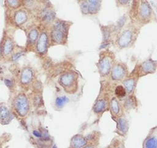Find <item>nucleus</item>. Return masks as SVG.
Returning a JSON list of instances; mask_svg holds the SVG:
<instances>
[{
	"label": "nucleus",
	"mask_w": 157,
	"mask_h": 148,
	"mask_svg": "<svg viewBox=\"0 0 157 148\" xmlns=\"http://www.w3.org/2000/svg\"><path fill=\"white\" fill-rule=\"evenodd\" d=\"M14 106L19 115L25 116L29 110V104L26 97L23 94L18 95L15 100Z\"/></svg>",
	"instance_id": "f257e3e1"
},
{
	"label": "nucleus",
	"mask_w": 157,
	"mask_h": 148,
	"mask_svg": "<svg viewBox=\"0 0 157 148\" xmlns=\"http://www.w3.org/2000/svg\"><path fill=\"white\" fill-rule=\"evenodd\" d=\"M67 26L64 21H58L55 26L52 32V38L56 43H60L63 41L64 34L66 33Z\"/></svg>",
	"instance_id": "f03ea898"
},
{
	"label": "nucleus",
	"mask_w": 157,
	"mask_h": 148,
	"mask_svg": "<svg viewBox=\"0 0 157 148\" xmlns=\"http://www.w3.org/2000/svg\"><path fill=\"white\" fill-rule=\"evenodd\" d=\"M115 122L117 123L115 132L122 137L126 136L129 128V124L126 119L122 116L118 117L115 119Z\"/></svg>",
	"instance_id": "7ed1b4c3"
},
{
	"label": "nucleus",
	"mask_w": 157,
	"mask_h": 148,
	"mask_svg": "<svg viewBox=\"0 0 157 148\" xmlns=\"http://www.w3.org/2000/svg\"><path fill=\"white\" fill-rule=\"evenodd\" d=\"M87 144L88 141L86 136L77 134L71 138L69 148H83Z\"/></svg>",
	"instance_id": "20e7f679"
},
{
	"label": "nucleus",
	"mask_w": 157,
	"mask_h": 148,
	"mask_svg": "<svg viewBox=\"0 0 157 148\" xmlns=\"http://www.w3.org/2000/svg\"><path fill=\"white\" fill-rule=\"evenodd\" d=\"M143 148H157V131L150 133L143 142Z\"/></svg>",
	"instance_id": "39448f33"
},
{
	"label": "nucleus",
	"mask_w": 157,
	"mask_h": 148,
	"mask_svg": "<svg viewBox=\"0 0 157 148\" xmlns=\"http://www.w3.org/2000/svg\"><path fill=\"white\" fill-rule=\"evenodd\" d=\"M132 38V33L130 30H125L120 35L118 44L121 47L128 46L131 42Z\"/></svg>",
	"instance_id": "423d86ee"
},
{
	"label": "nucleus",
	"mask_w": 157,
	"mask_h": 148,
	"mask_svg": "<svg viewBox=\"0 0 157 148\" xmlns=\"http://www.w3.org/2000/svg\"><path fill=\"white\" fill-rule=\"evenodd\" d=\"M12 120V115L5 106H1L0 107V123L2 124H7Z\"/></svg>",
	"instance_id": "0eeeda50"
},
{
	"label": "nucleus",
	"mask_w": 157,
	"mask_h": 148,
	"mask_svg": "<svg viewBox=\"0 0 157 148\" xmlns=\"http://www.w3.org/2000/svg\"><path fill=\"white\" fill-rule=\"evenodd\" d=\"M99 70L102 74L106 75L109 73L111 68V62L109 58H102L99 63Z\"/></svg>",
	"instance_id": "6e6552de"
},
{
	"label": "nucleus",
	"mask_w": 157,
	"mask_h": 148,
	"mask_svg": "<svg viewBox=\"0 0 157 148\" xmlns=\"http://www.w3.org/2000/svg\"><path fill=\"white\" fill-rule=\"evenodd\" d=\"M125 76V70L121 65H116L112 71V76L114 80H120Z\"/></svg>",
	"instance_id": "1a4fd4ad"
},
{
	"label": "nucleus",
	"mask_w": 157,
	"mask_h": 148,
	"mask_svg": "<svg viewBox=\"0 0 157 148\" xmlns=\"http://www.w3.org/2000/svg\"><path fill=\"white\" fill-rule=\"evenodd\" d=\"M47 37L45 33H42L39 37V41L37 42V49L39 52H44L47 47Z\"/></svg>",
	"instance_id": "9d476101"
},
{
	"label": "nucleus",
	"mask_w": 157,
	"mask_h": 148,
	"mask_svg": "<svg viewBox=\"0 0 157 148\" xmlns=\"http://www.w3.org/2000/svg\"><path fill=\"white\" fill-rule=\"evenodd\" d=\"M74 81V75L72 73H67L63 75L60 78L61 84L64 87H69Z\"/></svg>",
	"instance_id": "9b49d317"
},
{
	"label": "nucleus",
	"mask_w": 157,
	"mask_h": 148,
	"mask_svg": "<svg viewBox=\"0 0 157 148\" xmlns=\"http://www.w3.org/2000/svg\"><path fill=\"white\" fill-rule=\"evenodd\" d=\"M33 77V72L30 69L25 68L23 70L21 75V81L23 84H26L30 82Z\"/></svg>",
	"instance_id": "f8f14e48"
},
{
	"label": "nucleus",
	"mask_w": 157,
	"mask_h": 148,
	"mask_svg": "<svg viewBox=\"0 0 157 148\" xmlns=\"http://www.w3.org/2000/svg\"><path fill=\"white\" fill-rule=\"evenodd\" d=\"M88 12L91 14H95L98 12L100 7L99 1H88Z\"/></svg>",
	"instance_id": "ddd939ff"
},
{
	"label": "nucleus",
	"mask_w": 157,
	"mask_h": 148,
	"mask_svg": "<svg viewBox=\"0 0 157 148\" xmlns=\"http://www.w3.org/2000/svg\"><path fill=\"white\" fill-rule=\"evenodd\" d=\"M107 148H126L124 142L120 138H114Z\"/></svg>",
	"instance_id": "4468645a"
},
{
	"label": "nucleus",
	"mask_w": 157,
	"mask_h": 148,
	"mask_svg": "<svg viewBox=\"0 0 157 148\" xmlns=\"http://www.w3.org/2000/svg\"><path fill=\"white\" fill-rule=\"evenodd\" d=\"M140 15L144 18L149 17L151 13L150 6L146 2H142V5L140 6Z\"/></svg>",
	"instance_id": "2eb2a0df"
},
{
	"label": "nucleus",
	"mask_w": 157,
	"mask_h": 148,
	"mask_svg": "<svg viewBox=\"0 0 157 148\" xmlns=\"http://www.w3.org/2000/svg\"><path fill=\"white\" fill-rule=\"evenodd\" d=\"M27 15L23 10H19L15 15V20L17 23L21 24L26 21Z\"/></svg>",
	"instance_id": "dca6fc26"
},
{
	"label": "nucleus",
	"mask_w": 157,
	"mask_h": 148,
	"mask_svg": "<svg viewBox=\"0 0 157 148\" xmlns=\"http://www.w3.org/2000/svg\"><path fill=\"white\" fill-rule=\"evenodd\" d=\"M106 107V102L104 99L98 100L94 106V111L96 113H100L102 112Z\"/></svg>",
	"instance_id": "f3484780"
},
{
	"label": "nucleus",
	"mask_w": 157,
	"mask_h": 148,
	"mask_svg": "<svg viewBox=\"0 0 157 148\" xmlns=\"http://www.w3.org/2000/svg\"><path fill=\"white\" fill-rule=\"evenodd\" d=\"M155 69V65L152 61H146L142 64V71L145 73L151 72Z\"/></svg>",
	"instance_id": "a211bd4d"
},
{
	"label": "nucleus",
	"mask_w": 157,
	"mask_h": 148,
	"mask_svg": "<svg viewBox=\"0 0 157 148\" xmlns=\"http://www.w3.org/2000/svg\"><path fill=\"white\" fill-rule=\"evenodd\" d=\"M111 111L114 115H118L120 113V106L117 100L115 98H113L111 101Z\"/></svg>",
	"instance_id": "6ab92c4d"
},
{
	"label": "nucleus",
	"mask_w": 157,
	"mask_h": 148,
	"mask_svg": "<svg viewBox=\"0 0 157 148\" xmlns=\"http://www.w3.org/2000/svg\"><path fill=\"white\" fill-rule=\"evenodd\" d=\"M123 84L126 88V91L128 93H131L133 91L135 87V81L132 79H129L124 81Z\"/></svg>",
	"instance_id": "aec40b11"
},
{
	"label": "nucleus",
	"mask_w": 157,
	"mask_h": 148,
	"mask_svg": "<svg viewBox=\"0 0 157 148\" xmlns=\"http://www.w3.org/2000/svg\"><path fill=\"white\" fill-rule=\"evenodd\" d=\"M13 49V44L9 39H7L3 45V52L5 55L9 54Z\"/></svg>",
	"instance_id": "412c9836"
},
{
	"label": "nucleus",
	"mask_w": 157,
	"mask_h": 148,
	"mask_svg": "<svg viewBox=\"0 0 157 148\" xmlns=\"http://www.w3.org/2000/svg\"><path fill=\"white\" fill-rule=\"evenodd\" d=\"M54 17H55V13L52 10H47L44 11L42 14L43 19L47 22H50L52 20H53Z\"/></svg>",
	"instance_id": "4be33fe9"
},
{
	"label": "nucleus",
	"mask_w": 157,
	"mask_h": 148,
	"mask_svg": "<svg viewBox=\"0 0 157 148\" xmlns=\"http://www.w3.org/2000/svg\"><path fill=\"white\" fill-rule=\"evenodd\" d=\"M68 101H69V98L65 96H59L56 98L55 100V104L58 107L61 108Z\"/></svg>",
	"instance_id": "5701e85b"
},
{
	"label": "nucleus",
	"mask_w": 157,
	"mask_h": 148,
	"mask_svg": "<svg viewBox=\"0 0 157 148\" xmlns=\"http://www.w3.org/2000/svg\"><path fill=\"white\" fill-rule=\"evenodd\" d=\"M136 105V103L135 99H134L132 96L129 97L128 99H127L124 103V106L127 109L133 108L135 107Z\"/></svg>",
	"instance_id": "b1692460"
},
{
	"label": "nucleus",
	"mask_w": 157,
	"mask_h": 148,
	"mask_svg": "<svg viewBox=\"0 0 157 148\" xmlns=\"http://www.w3.org/2000/svg\"><path fill=\"white\" fill-rule=\"evenodd\" d=\"M115 95L119 97L122 98L126 95V90L121 85H118L115 88Z\"/></svg>",
	"instance_id": "393cba45"
},
{
	"label": "nucleus",
	"mask_w": 157,
	"mask_h": 148,
	"mask_svg": "<svg viewBox=\"0 0 157 148\" xmlns=\"http://www.w3.org/2000/svg\"><path fill=\"white\" fill-rule=\"evenodd\" d=\"M38 33L36 29H33L31 30L29 33V41L31 42H34L36 41V40L37 38Z\"/></svg>",
	"instance_id": "a878e982"
},
{
	"label": "nucleus",
	"mask_w": 157,
	"mask_h": 148,
	"mask_svg": "<svg viewBox=\"0 0 157 148\" xmlns=\"http://www.w3.org/2000/svg\"><path fill=\"white\" fill-rule=\"evenodd\" d=\"M80 7L83 13L84 14L88 13V6L87 2H83L80 5Z\"/></svg>",
	"instance_id": "bb28decb"
},
{
	"label": "nucleus",
	"mask_w": 157,
	"mask_h": 148,
	"mask_svg": "<svg viewBox=\"0 0 157 148\" xmlns=\"http://www.w3.org/2000/svg\"><path fill=\"white\" fill-rule=\"evenodd\" d=\"M33 134L37 138H39V139H41L42 137V133L40 132L38 130H34L33 131Z\"/></svg>",
	"instance_id": "cd10ccee"
},
{
	"label": "nucleus",
	"mask_w": 157,
	"mask_h": 148,
	"mask_svg": "<svg viewBox=\"0 0 157 148\" xmlns=\"http://www.w3.org/2000/svg\"><path fill=\"white\" fill-rule=\"evenodd\" d=\"M83 148H98V145L94 144H88Z\"/></svg>",
	"instance_id": "c85d7f7f"
},
{
	"label": "nucleus",
	"mask_w": 157,
	"mask_h": 148,
	"mask_svg": "<svg viewBox=\"0 0 157 148\" xmlns=\"http://www.w3.org/2000/svg\"><path fill=\"white\" fill-rule=\"evenodd\" d=\"M8 3L10 6H12L13 7H15V6H17L18 4V1H8Z\"/></svg>",
	"instance_id": "c756f323"
},
{
	"label": "nucleus",
	"mask_w": 157,
	"mask_h": 148,
	"mask_svg": "<svg viewBox=\"0 0 157 148\" xmlns=\"http://www.w3.org/2000/svg\"><path fill=\"white\" fill-rule=\"evenodd\" d=\"M4 82H5V84H6L8 87H10L12 86V81L10 80L9 79H5Z\"/></svg>",
	"instance_id": "7c9ffc66"
},
{
	"label": "nucleus",
	"mask_w": 157,
	"mask_h": 148,
	"mask_svg": "<svg viewBox=\"0 0 157 148\" xmlns=\"http://www.w3.org/2000/svg\"><path fill=\"white\" fill-rule=\"evenodd\" d=\"M21 53H17L15 54L14 55H13V60H17V59L20 56H21Z\"/></svg>",
	"instance_id": "2f4dec72"
},
{
	"label": "nucleus",
	"mask_w": 157,
	"mask_h": 148,
	"mask_svg": "<svg viewBox=\"0 0 157 148\" xmlns=\"http://www.w3.org/2000/svg\"><path fill=\"white\" fill-rule=\"evenodd\" d=\"M120 1V2H121V4H127L129 1Z\"/></svg>",
	"instance_id": "473e14b6"
},
{
	"label": "nucleus",
	"mask_w": 157,
	"mask_h": 148,
	"mask_svg": "<svg viewBox=\"0 0 157 148\" xmlns=\"http://www.w3.org/2000/svg\"><path fill=\"white\" fill-rule=\"evenodd\" d=\"M0 148H2V143L0 141Z\"/></svg>",
	"instance_id": "72a5a7b5"
}]
</instances>
